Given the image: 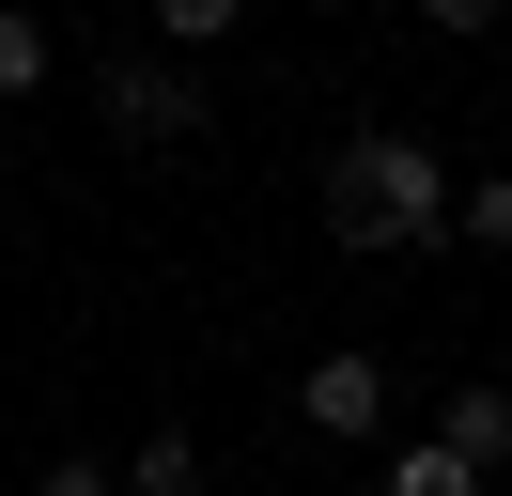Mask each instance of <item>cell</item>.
I'll use <instances>...</instances> for the list:
<instances>
[{
    "instance_id": "obj_1",
    "label": "cell",
    "mask_w": 512,
    "mask_h": 496,
    "mask_svg": "<svg viewBox=\"0 0 512 496\" xmlns=\"http://www.w3.org/2000/svg\"><path fill=\"white\" fill-rule=\"evenodd\" d=\"M326 233H342L357 264H419V248H450V155L419 140V124H357V140H326Z\"/></svg>"
},
{
    "instance_id": "obj_2",
    "label": "cell",
    "mask_w": 512,
    "mask_h": 496,
    "mask_svg": "<svg viewBox=\"0 0 512 496\" xmlns=\"http://www.w3.org/2000/svg\"><path fill=\"white\" fill-rule=\"evenodd\" d=\"M94 124H109L125 155H187V140H202L218 109H202L187 47H109V62H94Z\"/></svg>"
},
{
    "instance_id": "obj_3",
    "label": "cell",
    "mask_w": 512,
    "mask_h": 496,
    "mask_svg": "<svg viewBox=\"0 0 512 496\" xmlns=\"http://www.w3.org/2000/svg\"><path fill=\"white\" fill-rule=\"evenodd\" d=\"M295 419H311L326 450H388V434H404V372H388L373 341H326V357L295 372Z\"/></svg>"
},
{
    "instance_id": "obj_4",
    "label": "cell",
    "mask_w": 512,
    "mask_h": 496,
    "mask_svg": "<svg viewBox=\"0 0 512 496\" xmlns=\"http://www.w3.org/2000/svg\"><path fill=\"white\" fill-rule=\"evenodd\" d=\"M388 496H481V465L450 450L435 419H419V434H388Z\"/></svg>"
},
{
    "instance_id": "obj_5",
    "label": "cell",
    "mask_w": 512,
    "mask_h": 496,
    "mask_svg": "<svg viewBox=\"0 0 512 496\" xmlns=\"http://www.w3.org/2000/svg\"><path fill=\"white\" fill-rule=\"evenodd\" d=\"M435 434L481 465V481H497V465H512V388H450V403H435Z\"/></svg>"
},
{
    "instance_id": "obj_6",
    "label": "cell",
    "mask_w": 512,
    "mask_h": 496,
    "mask_svg": "<svg viewBox=\"0 0 512 496\" xmlns=\"http://www.w3.org/2000/svg\"><path fill=\"white\" fill-rule=\"evenodd\" d=\"M125 496H202V434H187V419H156V434L125 450Z\"/></svg>"
},
{
    "instance_id": "obj_7",
    "label": "cell",
    "mask_w": 512,
    "mask_h": 496,
    "mask_svg": "<svg viewBox=\"0 0 512 496\" xmlns=\"http://www.w3.org/2000/svg\"><path fill=\"white\" fill-rule=\"evenodd\" d=\"M47 62H63V47H47V16H32V0H0V109H32Z\"/></svg>"
},
{
    "instance_id": "obj_8",
    "label": "cell",
    "mask_w": 512,
    "mask_h": 496,
    "mask_svg": "<svg viewBox=\"0 0 512 496\" xmlns=\"http://www.w3.org/2000/svg\"><path fill=\"white\" fill-rule=\"evenodd\" d=\"M450 248H512V171H466V186H450Z\"/></svg>"
},
{
    "instance_id": "obj_9",
    "label": "cell",
    "mask_w": 512,
    "mask_h": 496,
    "mask_svg": "<svg viewBox=\"0 0 512 496\" xmlns=\"http://www.w3.org/2000/svg\"><path fill=\"white\" fill-rule=\"evenodd\" d=\"M233 31H249V0H156V47H187V62L233 47Z\"/></svg>"
},
{
    "instance_id": "obj_10",
    "label": "cell",
    "mask_w": 512,
    "mask_h": 496,
    "mask_svg": "<svg viewBox=\"0 0 512 496\" xmlns=\"http://www.w3.org/2000/svg\"><path fill=\"white\" fill-rule=\"evenodd\" d=\"M404 16H419V31H450V47H481V31H497L512 0H404Z\"/></svg>"
},
{
    "instance_id": "obj_11",
    "label": "cell",
    "mask_w": 512,
    "mask_h": 496,
    "mask_svg": "<svg viewBox=\"0 0 512 496\" xmlns=\"http://www.w3.org/2000/svg\"><path fill=\"white\" fill-rule=\"evenodd\" d=\"M32 496H125V465H94V450H63V465H47Z\"/></svg>"
},
{
    "instance_id": "obj_12",
    "label": "cell",
    "mask_w": 512,
    "mask_h": 496,
    "mask_svg": "<svg viewBox=\"0 0 512 496\" xmlns=\"http://www.w3.org/2000/svg\"><path fill=\"white\" fill-rule=\"evenodd\" d=\"M311 16H357V0H311Z\"/></svg>"
}]
</instances>
